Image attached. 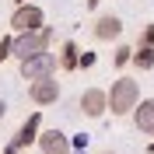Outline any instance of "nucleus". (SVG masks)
<instances>
[{"label": "nucleus", "mask_w": 154, "mask_h": 154, "mask_svg": "<svg viewBox=\"0 0 154 154\" xmlns=\"http://www.w3.org/2000/svg\"><path fill=\"white\" fill-rule=\"evenodd\" d=\"M38 130H42V112H32L25 123H21V130L14 133V140H7V144L0 147V154H18V151H28L32 144H35Z\"/></svg>", "instance_id": "nucleus-3"}, {"label": "nucleus", "mask_w": 154, "mask_h": 154, "mask_svg": "<svg viewBox=\"0 0 154 154\" xmlns=\"http://www.w3.org/2000/svg\"><path fill=\"white\" fill-rule=\"evenodd\" d=\"M11 38H14V35H0V63L11 60Z\"/></svg>", "instance_id": "nucleus-15"}, {"label": "nucleus", "mask_w": 154, "mask_h": 154, "mask_svg": "<svg viewBox=\"0 0 154 154\" xmlns=\"http://www.w3.org/2000/svg\"><path fill=\"white\" fill-rule=\"evenodd\" d=\"M105 102H109V112L112 116H130L133 105L140 102V84H137L133 77H119L105 91Z\"/></svg>", "instance_id": "nucleus-2"}, {"label": "nucleus", "mask_w": 154, "mask_h": 154, "mask_svg": "<svg viewBox=\"0 0 154 154\" xmlns=\"http://www.w3.org/2000/svg\"><path fill=\"white\" fill-rule=\"evenodd\" d=\"M35 144H38V154H70V137L63 133V130H38L35 137Z\"/></svg>", "instance_id": "nucleus-8"}, {"label": "nucleus", "mask_w": 154, "mask_h": 154, "mask_svg": "<svg viewBox=\"0 0 154 154\" xmlns=\"http://www.w3.org/2000/svg\"><path fill=\"white\" fill-rule=\"evenodd\" d=\"M130 56H133V49H130V46H116V53H112V63H116V70L130 67Z\"/></svg>", "instance_id": "nucleus-13"}, {"label": "nucleus", "mask_w": 154, "mask_h": 154, "mask_svg": "<svg viewBox=\"0 0 154 154\" xmlns=\"http://www.w3.org/2000/svg\"><path fill=\"white\" fill-rule=\"evenodd\" d=\"M77 56H81V46H77L74 38H67L56 53V67L60 70H77Z\"/></svg>", "instance_id": "nucleus-11"}, {"label": "nucleus", "mask_w": 154, "mask_h": 154, "mask_svg": "<svg viewBox=\"0 0 154 154\" xmlns=\"http://www.w3.org/2000/svg\"><path fill=\"white\" fill-rule=\"evenodd\" d=\"M28 98L35 102L38 109H42V105H56L60 98H63V88H60L56 74H53V77H38V81H32V84H28Z\"/></svg>", "instance_id": "nucleus-5"}, {"label": "nucleus", "mask_w": 154, "mask_h": 154, "mask_svg": "<svg viewBox=\"0 0 154 154\" xmlns=\"http://www.w3.org/2000/svg\"><path fill=\"white\" fill-rule=\"evenodd\" d=\"M98 4H102V0H88V11H95V7H98Z\"/></svg>", "instance_id": "nucleus-18"}, {"label": "nucleus", "mask_w": 154, "mask_h": 154, "mask_svg": "<svg viewBox=\"0 0 154 154\" xmlns=\"http://www.w3.org/2000/svg\"><path fill=\"white\" fill-rule=\"evenodd\" d=\"M130 63H133L137 70H154V46H140V49H133Z\"/></svg>", "instance_id": "nucleus-12"}, {"label": "nucleus", "mask_w": 154, "mask_h": 154, "mask_svg": "<svg viewBox=\"0 0 154 154\" xmlns=\"http://www.w3.org/2000/svg\"><path fill=\"white\" fill-rule=\"evenodd\" d=\"M70 154H88V151H70Z\"/></svg>", "instance_id": "nucleus-20"}, {"label": "nucleus", "mask_w": 154, "mask_h": 154, "mask_svg": "<svg viewBox=\"0 0 154 154\" xmlns=\"http://www.w3.org/2000/svg\"><path fill=\"white\" fill-rule=\"evenodd\" d=\"M56 53H38V56L21 60V77L25 81H38V77H53L56 74Z\"/></svg>", "instance_id": "nucleus-6"}, {"label": "nucleus", "mask_w": 154, "mask_h": 154, "mask_svg": "<svg viewBox=\"0 0 154 154\" xmlns=\"http://www.w3.org/2000/svg\"><path fill=\"white\" fill-rule=\"evenodd\" d=\"M46 25V11L38 7V4H18L14 14H11V32H35Z\"/></svg>", "instance_id": "nucleus-4"}, {"label": "nucleus", "mask_w": 154, "mask_h": 154, "mask_svg": "<svg viewBox=\"0 0 154 154\" xmlns=\"http://www.w3.org/2000/svg\"><path fill=\"white\" fill-rule=\"evenodd\" d=\"M105 154H112V151H105Z\"/></svg>", "instance_id": "nucleus-24"}, {"label": "nucleus", "mask_w": 154, "mask_h": 154, "mask_svg": "<svg viewBox=\"0 0 154 154\" xmlns=\"http://www.w3.org/2000/svg\"><path fill=\"white\" fill-rule=\"evenodd\" d=\"M4 116H7V102H4V98H0V119H4Z\"/></svg>", "instance_id": "nucleus-17"}, {"label": "nucleus", "mask_w": 154, "mask_h": 154, "mask_svg": "<svg viewBox=\"0 0 154 154\" xmlns=\"http://www.w3.org/2000/svg\"><path fill=\"white\" fill-rule=\"evenodd\" d=\"M147 151H151V154H154V140H151V147H147Z\"/></svg>", "instance_id": "nucleus-19"}, {"label": "nucleus", "mask_w": 154, "mask_h": 154, "mask_svg": "<svg viewBox=\"0 0 154 154\" xmlns=\"http://www.w3.org/2000/svg\"><path fill=\"white\" fill-rule=\"evenodd\" d=\"M98 63V53H91V49H84L81 56H77V70H91Z\"/></svg>", "instance_id": "nucleus-14"}, {"label": "nucleus", "mask_w": 154, "mask_h": 154, "mask_svg": "<svg viewBox=\"0 0 154 154\" xmlns=\"http://www.w3.org/2000/svg\"><path fill=\"white\" fill-rule=\"evenodd\" d=\"M11 56L18 60H28V56H38V53H49V46H53V38H56V32L49 28V25H42V28L35 32H11Z\"/></svg>", "instance_id": "nucleus-1"}, {"label": "nucleus", "mask_w": 154, "mask_h": 154, "mask_svg": "<svg viewBox=\"0 0 154 154\" xmlns=\"http://www.w3.org/2000/svg\"><path fill=\"white\" fill-rule=\"evenodd\" d=\"M77 105L88 119H102L109 112V102H105V88H84L81 98H77Z\"/></svg>", "instance_id": "nucleus-7"}, {"label": "nucleus", "mask_w": 154, "mask_h": 154, "mask_svg": "<svg viewBox=\"0 0 154 154\" xmlns=\"http://www.w3.org/2000/svg\"><path fill=\"white\" fill-rule=\"evenodd\" d=\"M0 147H4V140H0Z\"/></svg>", "instance_id": "nucleus-23"}, {"label": "nucleus", "mask_w": 154, "mask_h": 154, "mask_svg": "<svg viewBox=\"0 0 154 154\" xmlns=\"http://www.w3.org/2000/svg\"><path fill=\"white\" fill-rule=\"evenodd\" d=\"M18 154H32V151H18Z\"/></svg>", "instance_id": "nucleus-22"}, {"label": "nucleus", "mask_w": 154, "mask_h": 154, "mask_svg": "<svg viewBox=\"0 0 154 154\" xmlns=\"http://www.w3.org/2000/svg\"><path fill=\"white\" fill-rule=\"evenodd\" d=\"M140 46H154V21L144 25V32H140Z\"/></svg>", "instance_id": "nucleus-16"}, {"label": "nucleus", "mask_w": 154, "mask_h": 154, "mask_svg": "<svg viewBox=\"0 0 154 154\" xmlns=\"http://www.w3.org/2000/svg\"><path fill=\"white\" fill-rule=\"evenodd\" d=\"M130 116H133V126L144 137H154V98H140Z\"/></svg>", "instance_id": "nucleus-10"}, {"label": "nucleus", "mask_w": 154, "mask_h": 154, "mask_svg": "<svg viewBox=\"0 0 154 154\" xmlns=\"http://www.w3.org/2000/svg\"><path fill=\"white\" fill-rule=\"evenodd\" d=\"M91 35L98 42H116V38L123 35V18L119 14H98L95 25H91Z\"/></svg>", "instance_id": "nucleus-9"}, {"label": "nucleus", "mask_w": 154, "mask_h": 154, "mask_svg": "<svg viewBox=\"0 0 154 154\" xmlns=\"http://www.w3.org/2000/svg\"><path fill=\"white\" fill-rule=\"evenodd\" d=\"M18 4H25V0H14V7H18Z\"/></svg>", "instance_id": "nucleus-21"}]
</instances>
